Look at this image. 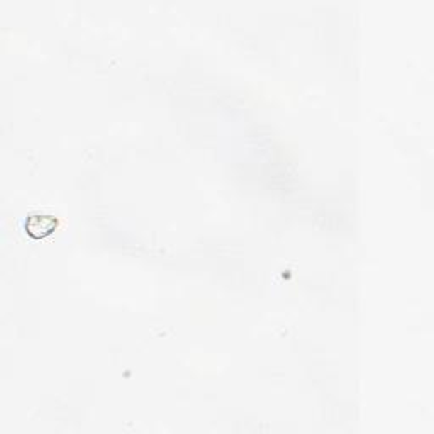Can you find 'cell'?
I'll return each instance as SVG.
<instances>
[{
  "mask_svg": "<svg viewBox=\"0 0 434 434\" xmlns=\"http://www.w3.org/2000/svg\"><path fill=\"white\" fill-rule=\"evenodd\" d=\"M57 229V219L48 214H31L25 219V231L36 239H42Z\"/></svg>",
  "mask_w": 434,
  "mask_h": 434,
  "instance_id": "1",
  "label": "cell"
}]
</instances>
